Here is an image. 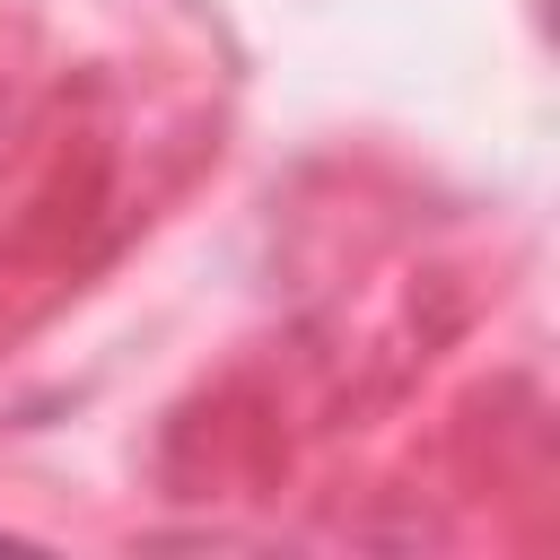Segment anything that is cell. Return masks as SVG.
Here are the masks:
<instances>
[]
</instances>
